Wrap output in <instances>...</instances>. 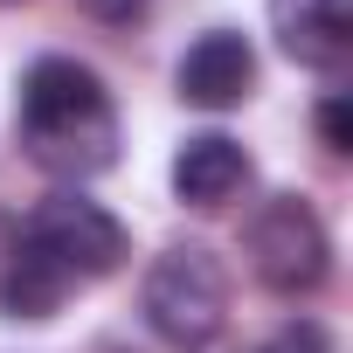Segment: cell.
<instances>
[{"mask_svg":"<svg viewBox=\"0 0 353 353\" xmlns=\"http://www.w3.org/2000/svg\"><path fill=\"white\" fill-rule=\"evenodd\" d=\"M14 132L21 152L56 173V181H90L118 159V111L111 90L97 83V70H83L77 56H42L21 77V104H14Z\"/></svg>","mask_w":353,"mask_h":353,"instance_id":"obj_1","label":"cell"},{"mask_svg":"<svg viewBox=\"0 0 353 353\" xmlns=\"http://www.w3.org/2000/svg\"><path fill=\"white\" fill-rule=\"evenodd\" d=\"M139 305H145V325L166 346L201 353L229 325V270H222V256L208 243H173V250L152 256Z\"/></svg>","mask_w":353,"mask_h":353,"instance_id":"obj_2","label":"cell"},{"mask_svg":"<svg viewBox=\"0 0 353 353\" xmlns=\"http://www.w3.org/2000/svg\"><path fill=\"white\" fill-rule=\"evenodd\" d=\"M21 250H28L56 284H90V277H111V270L125 263V222L70 188V194H49V201L21 222Z\"/></svg>","mask_w":353,"mask_h":353,"instance_id":"obj_3","label":"cell"},{"mask_svg":"<svg viewBox=\"0 0 353 353\" xmlns=\"http://www.w3.org/2000/svg\"><path fill=\"white\" fill-rule=\"evenodd\" d=\"M243 256H250L256 284L277 291V298H305V291H319L325 270H332L325 222H319V208H312L305 194H270V201L250 215V229H243Z\"/></svg>","mask_w":353,"mask_h":353,"instance_id":"obj_4","label":"cell"},{"mask_svg":"<svg viewBox=\"0 0 353 353\" xmlns=\"http://www.w3.org/2000/svg\"><path fill=\"white\" fill-rule=\"evenodd\" d=\"M256 83V49L236 35V28H208L188 56H181V97L201 104V111H229L243 104Z\"/></svg>","mask_w":353,"mask_h":353,"instance_id":"obj_5","label":"cell"},{"mask_svg":"<svg viewBox=\"0 0 353 353\" xmlns=\"http://www.w3.org/2000/svg\"><path fill=\"white\" fill-rule=\"evenodd\" d=\"M270 21L291 63L339 70L353 49V0H270Z\"/></svg>","mask_w":353,"mask_h":353,"instance_id":"obj_6","label":"cell"},{"mask_svg":"<svg viewBox=\"0 0 353 353\" xmlns=\"http://www.w3.org/2000/svg\"><path fill=\"white\" fill-rule=\"evenodd\" d=\"M243 188H250V152L229 132H201L173 152V194L188 208H229Z\"/></svg>","mask_w":353,"mask_h":353,"instance_id":"obj_7","label":"cell"},{"mask_svg":"<svg viewBox=\"0 0 353 353\" xmlns=\"http://www.w3.org/2000/svg\"><path fill=\"white\" fill-rule=\"evenodd\" d=\"M256 353H332V339H325V325H312V319H291V325H277Z\"/></svg>","mask_w":353,"mask_h":353,"instance_id":"obj_8","label":"cell"},{"mask_svg":"<svg viewBox=\"0 0 353 353\" xmlns=\"http://www.w3.org/2000/svg\"><path fill=\"white\" fill-rule=\"evenodd\" d=\"M319 132H325V145H332V152H353V118H346V90H332V97L319 104Z\"/></svg>","mask_w":353,"mask_h":353,"instance_id":"obj_9","label":"cell"},{"mask_svg":"<svg viewBox=\"0 0 353 353\" xmlns=\"http://www.w3.org/2000/svg\"><path fill=\"white\" fill-rule=\"evenodd\" d=\"M77 8L90 14V21H111V28H125V21H139L152 0H77Z\"/></svg>","mask_w":353,"mask_h":353,"instance_id":"obj_10","label":"cell"}]
</instances>
